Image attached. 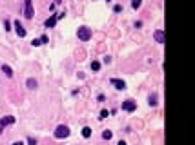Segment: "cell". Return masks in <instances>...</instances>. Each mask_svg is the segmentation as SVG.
I'll return each mask as SVG.
<instances>
[{
    "label": "cell",
    "instance_id": "obj_1",
    "mask_svg": "<svg viewBox=\"0 0 195 145\" xmlns=\"http://www.w3.org/2000/svg\"><path fill=\"white\" fill-rule=\"evenodd\" d=\"M77 36H78V40H82V42H88V40L91 38V29H90V27H86V25L78 27Z\"/></svg>",
    "mask_w": 195,
    "mask_h": 145
},
{
    "label": "cell",
    "instance_id": "obj_2",
    "mask_svg": "<svg viewBox=\"0 0 195 145\" xmlns=\"http://www.w3.org/2000/svg\"><path fill=\"white\" fill-rule=\"evenodd\" d=\"M69 136V127L68 125H58L57 131H55V138L62 140V138H68Z\"/></svg>",
    "mask_w": 195,
    "mask_h": 145
},
{
    "label": "cell",
    "instance_id": "obj_3",
    "mask_svg": "<svg viewBox=\"0 0 195 145\" xmlns=\"http://www.w3.org/2000/svg\"><path fill=\"white\" fill-rule=\"evenodd\" d=\"M24 15H26V18H33V15H35L31 0H24Z\"/></svg>",
    "mask_w": 195,
    "mask_h": 145
},
{
    "label": "cell",
    "instance_id": "obj_4",
    "mask_svg": "<svg viewBox=\"0 0 195 145\" xmlns=\"http://www.w3.org/2000/svg\"><path fill=\"white\" fill-rule=\"evenodd\" d=\"M135 109H137V102H133V100H126V102H122V111L131 113V111H135Z\"/></svg>",
    "mask_w": 195,
    "mask_h": 145
},
{
    "label": "cell",
    "instance_id": "obj_5",
    "mask_svg": "<svg viewBox=\"0 0 195 145\" xmlns=\"http://www.w3.org/2000/svg\"><path fill=\"white\" fill-rule=\"evenodd\" d=\"M110 84L115 87V89H119V91H122V89H126V82L124 80H119V78H111L110 80Z\"/></svg>",
    "mask_w": 195,
    "mask_h": 145
},
{
    "label": "cell",
    "instance_id": "obj_6",
    "mask_svg": "<svg viewBox=\"0 0 195 145\" xmlns=\"http://www.w3.org/2000/svg\"><path fill=\"white\" fill-rule=\"evenodd\" d=\"M153 36H155V40H157L159 44H166V34H164V31H162V29L155 31V34H153Z\"/></svg>",
    "mask_w": 195,
    "mask_h": 145
},
{
    "label": "cell",
    "instance_id": "obj_7",
    "mask_svg": "<svg viewBox=\"0 0 195 145\" xmlns=\"http://www.w3.org/2000/svg\"><path fill=\"white\" fill-rule=\"evenodd\" d=\"M11 123H15V118H13V116H6V118H2L0 120V131H2L4 125H11Z\"/></svg>",
    "mask_w": 195,
    "mask_h": 145
},
{
    "label": "cell",
    "instance_id": "obj_8",
    "mask_svg": "<svg viewBox=\"0 0 195 145\" xmlns=\"http://www.w3.org/2000/svg\"><path fill=\"white\" fill-rule=\"evenodd\" d=\"M15 29H17V34H18L20 38H24V36H26V29H24V27H22V24H20L18 20H17V22H15Z\"/></svg>",
    "mask_w": 195,
    "mask_h": 145
},
{
    "label": "cell",
    "instance_id": "obj_9",
    "mask_svg": "<svg viewBox=\"0 0 195 145\" xmlns=\"http://www.w3.org/2000/svg\"><path fill=\"white\" fill-rule=\"evenodd\" d=\"M2 71L6 73V76H8V78H13V69H11L9 65H6V64H4V65H2Z\"/></svg>",
    "mask_w": 195,
    "mask_h": 145
},
{
    "label": "cell",
    "instance_id": "obj_10",
    "mask_svg": "<svg viewBox=\"0 0 195 145\" xmlns=\"http://www.w3.org/2000/svg\"><path fill=\"white\" fill-rule=\"evenodd\" d=\"M44 24H46V27H53V25L57 24V16H49V18L44 22Z\"/></svg>",
    "mask_w": 195,
    "mask_h": 145
},
{
    "label": "cell",
    "instance_id": "obj_11",
    "mask_svg": "<svg viewBox=\"0 0 195 145\" xmlns=\"http://www.w3.org/2000/svg\"><path fill=\"white\" fill-rule=\"evenodd\" d=\"M26 85H28L29 89H37V85H38V84H37V80H35V78H28Z\"/></svg>",
    "mask_w": 195,
    "mask_h": 145
},
{
    "label": "cell",
    "instance_id": "obj_12",
    "mask_svg": "<svg viewBox=\"0 0 195 145\" xmlns=\"http://www.w3.org/2000/svg\"><path fill=\"white\" fill-rule=\"evenodd\" d=\"M82 136H84V138H90V136H91V129H90V127H84V129H82Z\"/></svg>",
    "mask_w": 195,
    "mask_h": 145
},
{
    "label": "cell",
    "instance_id": "obj_13",
    "mask_svg": "<svg viewBox=\"0 0 195 145\" xmlns=\"http://www.w3.org/2000/svg\"><path fill=\"white\" fill-rule=\"evenodd\" d=\"M111 136H113V133H111V131H104V133H102V138H104V140H110Z\"/></svg>",
    "mask_w": 195,
    "mask_h": 145
},
{
    "label": "cell",
    "instance_id": "obj_14",
    "mask_svg": "<svg viewBox=\"0 0 195 145\" xmlns=\"http://www.w3.org/2000/svg\"><path fill=\"white\" fill-rule=\"evenodd\" d=\"M140 4H142V0H131V5H133V9L140 8Z\"/></svg>",
    "mask_w": 195,
    "mask_h": 145
},
{
    "label": "cell",
    "instance_id": "obj_15",
    "mask_svg": "<svg viewBox=\"0 0 195 145\" xmlns=\"http://www.w3.org/2000/svg\"><path fill=\"white\" fill-rule=\"evenodd\" d=\"M91 69L93 71H99L100 69V62H91Z\"/></svg>",
    "mask_w": 195,
    "mask_h": 145
},
{
    "label": "cell",
    "instance_id": "obj_16",
    "mask_svg": "<svg viewBox=\"0 0 195 145\" xmlns=\"http://www.w3.org/2000/svg\"><path fill=\"white\" fill-rule=\"evenodd\" d=\"M150 105H157V96H150Z\"/></svg>",
    "mask_w": 195,
    "mask_h": 145
},
{
    "label": "cell",
    "instance_id": "obj_17",
    "mask_svg": "<svg viewBox=\"0 0 195 145\" xmlns=\"http://www.w3.org/2000/svg\"><path fill=\"white\" fill-rule=\"evenodd\" d=\"M108 116H110V113H108V111H106V109H104V111H102V113H100V118H108Z\"/></svg>",
    "mask_w": 195,
    "mask_h": 145
},
{
    "label": "cell",
    "instance_id": "obj_18",
    "mask_svg": "<svg viewBox=\"0 0 195 145\" xmlns=\"http://www.w3.org/2000/svg\"><path fill=\"white\" fill-rule=\"evenodd\" d=\"M4 27H6V31H11V29H9V27H11V24L8 22V20H6V22H4Z\"/></svg>",
    "mask_w": 195,
    "mask_h": 145
},
{
    "label": "cell",
    "instance_id": "obj_19",
    "mask_svg": "<svg viewBox=\"0 0 195 145\" xmlns=\"http://www.w3.org/2000/svg\"><path fill=\"white\" fill-rule=\"evenodd\" d=\"M40 44H48V36H46V34H44L42 38H40Z\"/></svg>",
    "mask_w": 195,
    "mask_h": 145
},
{
    "label": "cell",
    "instance_id": "obj_20",
    "mask_svg": "<svg viewBox=\"0 0 195 145\" xmlns=\"http://www.w3.org/2000/svg\"><path fill=\"white\" fill-rule=\"evenodd\" d=\"M113 9H115V13H120V11H122V5H115Z\"/></svg>",
    "mask_w": 195,
    "mask_h": 145
},
{
    "label": "cell",
    "instance_id": "obj_21",
    "mask_svg": "<svg viewBox=\"0 0 195 145\" xmlns=\"http://www.w3.org/2000/svg\"><path fill=\"white\" fill-rule=\"evenodd\" d=\"M31 45H35V47H37V45H40V40H33Z\"/></svg>",
    "mask_w": 195,
    "mask_h": 145
},
{
    "label": "cell",
    "instance_id": "obj_22",
    "mask_svg": "<svg viewBox=\"0 0 195 145\" xmlns=\"http://www.w3.org/2000/svg\"><path fill=\"white\" fill-rule=\"evenodd\" d=\"M13 145H24V142H15Z\"/></svg>",
    "mask_w": 195,
    "mask_h": 145
},
{
    "label": "cell",
    "instance_id": "obj_23",
    "mask_svg": "<svg viewBox=\"0 0 195 145\" xmlns=\"http://www.w3.org/2000/svg\"><path fill=\"white\" fill-rule=\"evenodd\" d=\"M117 145H126V142H122V140H120V142H119Z\"/></svg>",
    "mask_w": 195,
    "mask_h": 145
},
{
    "label": "cell",
    "instance_id": "obj_24",
    "mask_svg": "<svg viewBox=\"0 0 195 145\" xmlns=\"http://www.w3.org/2000/svg\"><path fill=\"white\" fill-rule=\"evenodd\" d=\"M108 2H110V0H108Z\"/></svg>",
    "mask_w": 195,
    "mask_h": 145
}]
</instances>
